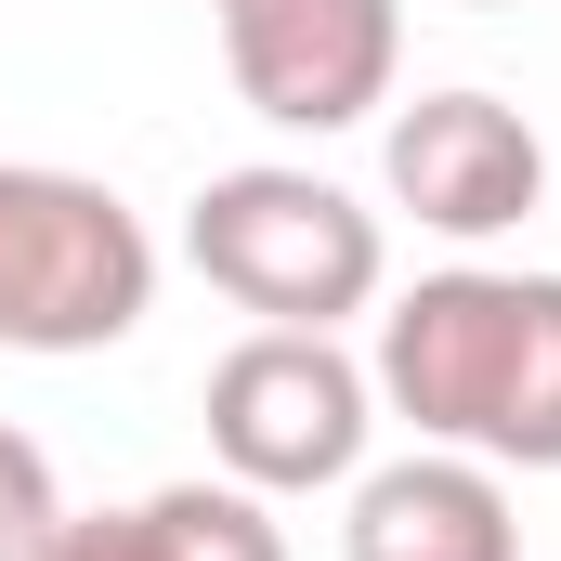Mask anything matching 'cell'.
Here are the masks:
<instances>
[{"mask_svg":"<svg viewBox=\"0 0 561 561\" xmlns=\"http://www.w3.org/2000/svg\"><path fill=\"white\" fill-rule=\"evenodd\" d=\"M39 561H170V549H157L144 510H66V523L39 536Z\"/></svg>","mask_w":561,"mask_h":561,"instance_id":"cell-10","label":"cell"},{"mask_svg":"<svg viewBox=\"0 0 561 561\" xmlns=\"http://www.w3.org/2000/svg\"><path fill=\"white\" fill-rule=\"evenodd\" d=\"M379 431V379L340 353V327H249L209 366V457L249 496H313L353 483Z\"/></svg>","mask_w":561,"mask_h":561,"instance_id":"cell-4","label":"cell"},{"mask_svg":"<svg viewBox=\"0 0 561 561\" xmlns=\"http://www.w3.org/2000/svg\"><path fill=\"white\" fill-rule=\"evenodd\" d=\"M66 523V496H53V457L26 444V431H0V561H39V536Z\"/></svg>","mask_w":561,"mask_h":561,"instance_id":"cell-9","label":"cell"},{"mask_svg":"<svg viewBox=\"0 0 561 561\" xmlns=\"http://www.w3.org/2000/svg\"><path fill=\"white\" fill-rule=\"evenodd\" d=\"M379 157H392V196L419 209L431 236H457V249L536 222V196H549V144H536L523 105H496V92H419Z\"/></svg>","mask_w":561,"mask_h":561,"instance_id":"cell-6","label":"cell"},{"mask_svg":"<svg viewBox=\"0 0 561 561\" xmlns=\"http://www.w3.org/2000/svg\"><path fill=\"white\" fill-rule=\"evenodd\" d=\"M340 561H523V510H510V470L419 444L392 470H353V523Z\"/></svg>","mask_w":561,"mask_h":561,"instance_id":"cell-7","label":"cell"},{"mask_svg":"<svg viewBox=\"0 0 561 561\" xmlns=\"http://www.w3.org/2000/svg\"><path fill=\"white\" fill-rule=\"evenodd\" d=\"M379 405L483 470H561V275L457 262L379 313Z\"/></svg>","mask_w":561,"mask_h":561,"instance_id":"cell-1","label":"cell"},{"mask_svg":"<svg viewBox=\"0 0 561 561\" xmlns=\"http://www.w3.org/2000/svg\"><path fill=\"white\" fill-rule=\"evenodd\" d=\"M183 262L262 327H340L392 287L379 209H353L327 170H287V157L209 170V196L183 209Z\"/></svg>","mask_w":561,"mask_h":561,"instance_id":"cell-2","label":"cell"},{"mask_svg":"<svg viewBox=\"0 0 561 561\" xmlns=\"http://www.w3.org/2000/svg\"><path fill=\"white\" fill-rule=\"evenodd\" d=\"M209 26L275 131H353L405 79V0H209Z\"/></svg>","mask_w":561,"mask_h":561,"instance_id":"cell-5","label":"cell"},{"mask_svg":"<svg viewBox=\"0 0 561 561\" xmlns=\"http://www.w3.org/2000/svg\"><path fill=\"white\" fill-rule=\"evenodd\" d=\"M157 313V236L118 183L0 157V353H105Z\"/></svg>","mask_w":561,"mask_h":561,"instance_id":"cell-3","label":"cell"},{"mask_svg":"<svg viewBox=\"0 0 561 561\" xmlns=\"http://www.w3.org/2000/svg\"><path fill=\"white\" fill-rule=\"evenodd\" d=\"M483 13H510V0H483Z\"/></svg>","mask_w":561,"mask_h":561,"instance_id":"cell-11","label":"cell"},{"mask_svg":"<svg viewBox=\"0 0 561 561\" xmlns=\"http://www.w3.org/2000/svg\"><path fill=\"white\" fill-rule=\"evenodd\" d=\"M144 523H157V549H170V561H287L275 496H249V483H157Z\"/></svg>","mask_w":561,"mask_h":561,"instance_id":"cell-8","label":"cell"}]
</instances>
